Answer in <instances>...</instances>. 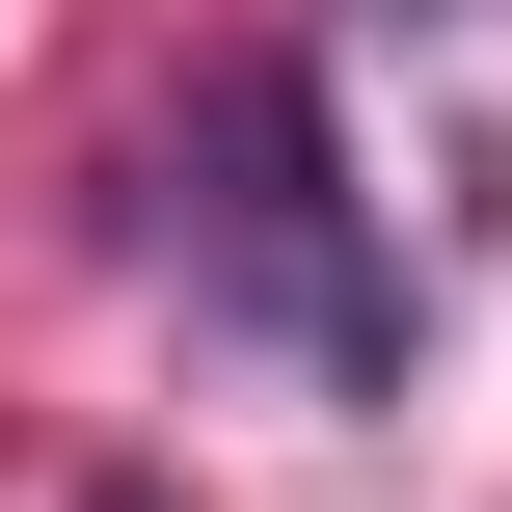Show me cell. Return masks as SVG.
<instances>
[{
    "label": "cell",
    "mask_w": 512,
    "mask_h": 512,
    "mask_svg": "<svg viewBox=\"0 0 512 512\" xmlns=\"http://www.w3.org/2000/svg\"><path fill=\"white\" fill-rule=\"evenodd\" d=\"M81 512H189V486H135V459H108V486H81Z\"/></svg>",
    "instance_id": "2"
},
{
    "label": "cell",
    "mask_w": 512,
    "mask_h": 512,
    "mask_svg": "<svg viewBox=\"0 0 512 512\" xmlns=\"http://www.w3.org/2000/svg\"><path fill=\"white\" fill-rule=\"evenodd\" d=\"M405 27H459V0H405Z\"/></svg>",
    "instance_id": "3"
},
{
    "label": "cell",
    "mask_w": 512,
    "mask_h": 512,
    "mask_svg": "<svg viewBox=\"0 0 512 512\" xmlns=\"http://www.w3.org/2000/svg\"><path fill=\"white\" fill-rule=\"evenodd\" d=\"M162 270H189V324L270 351L297 405H405V270H378V189H351V135H324L297 54H216V81H189V216H162Z\"/></svg>",
    "instance_id": "1"
}]
</instances>
